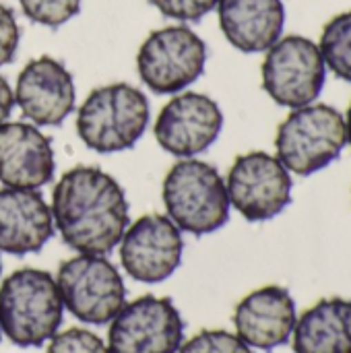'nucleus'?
<instances>
[{
	"mask_svg": "<svg viewBox=\"0 0 351 353\" xmlns=\"http://www.w3.org/2000/svg\"><path fill=\"white\" fill-rule=\"evenodd\" d=\"M184 321L170 298L143 296L110 321V353H178Z\"/></svg>",
	"mask_w": 351,
	"mask_h": 353,
	"instance_id": "10",
	"label": "nucleus"
},
{
	"mask_svg": "<svg viewBox=\"0 0 351 353\" xmlns=\"http://www.w3.org/2000/svg\"><path fill=\"white\" fill-rule=\"evenodd\" d=\"M345 132H348V145L351 147V103L350 110H348V116H345Z\"/></svg>",
	"mask_w": 351,
	"mask_h": 353,
	"instance_id": "26",
	"label": "nucleus"
},
{
	"mask_svg": "<svg viewBox=\"0 0 351 353\" xmlns=\"http://www.w3.org/2000/svg\"><path fill=\"white\" fill-rule=\"evenodd\" d=\"M263 89L290 110L310 105L327 83V64L317 41L304 35L279 37L263 60Z\"/></svg>",
	"mask_w": 351,
	"mask_h": 353,
	"instance_id": "6",
	"label": "nucleus"
},
{
	"mask_svg": "<svg viewBox=\"0 0 351 353\" xmlns=\"http://www.w3.org/2000/svg\"><path fill=\"white\" fill-rule=\"evenodd\" d=\"M207 46L184 25L155 29L141 43L137 70L141 81L159 95L180 93L205 70Z\"/></svg>",
	"mask_w": 351,
	"mask_h": 353,
	"instance_id": "8",
	"label": "nucleus"
},
{
	"mask_svg": "<svg viewBox=\"0 0 351 353\" xmlns=\"http://www.w3.org/2000/svg\"><path fill=\"white\" fill-rule=\"evenodd\" d=\"M161 14L176 21H201L219 0H149Z\"/></svg>",
	"mask_w": 351,
	"mask_h": 353,
	"instance_id": "23",
	"label": "nucleus"
},
{
	"mask_svg": "<svg viewBox=\"0 0 351 353\" xmlns=\"http://www.w3.org/2000/svg\"><path fill=\"white\" fill-rule=\"evenodd\" d=\"M54 228L79 254H110L128 228V203L116 178L95 165L62 174L52 192Z\"/></svg>",
	"mask_w": 351,
	"mask_h": 353,
	"instance_id": "1",
	"label": "nucleus"
},
{
	"mask_svg": "<svg viewBox=\"0 0 351 353\" xmlns=\"http://www.w3.org/2000/svg\"><path fill=\"white\" fill-rule=\"evenodd\" d=\"M46 353H110L108 345L91 331L87 329H68L62 333H56Z\"/></svg>",
	"mask_w": 351,
	"mask_h": 353,
	"instance_id": "22",
	"label": "nucleus"
},
{
	"mask_svg": "<svg viewBox=\"0 0 351 353\" xmlns=\"http://www.w3.org/2000/svg\"><path fill=\"white\" fill-rule=\"evenodd\" d=\"M292 337L296 353H351V300L317 302L298 319Z\"/></svg>",
	"mask_w": 351,
	"mask_h": 353,
	"instance_id": "18",
	"label": "nucleus"
},
{
	"mask_svg": "<svg viewBox=\"0 0 351 353\" xmlns=\"http://www.w3.org/2000/svg\"><path fill=\"white\" fill-rule=\"evenodd\" d=\"M161 199L168 217L180 232L192 236L213 234L230 219L225 180L211 163L194 157L172 165L163 178Z\"/></svg>",
	"mask_w": 351,
	"mask_h": 353,
	"instance_id": "4",
	"label": "nucleus"
},
{
	"mask_svg": "<svg viewBox=\"0 0 351 353\" xmlns=\"http://www.w3.org/2000/svg\"><path fill=\"white\" fill-rule=\"evenodd\" d=\"M56 285L64 308L87 325L110 323L126 304L118 269L97 254H79L58 267Z\"/></svg>",
	"mask_w": 351,
	"mask_h": 353,
	"instance_id": "7",
	"label": "nucleus"
},
{
	"mask_svg": "<svg viewBox=\"0 0 351 353\" xmlns=\"http://www.w3.org/2000/svg\"><path fill=\"white\" fill-rule=\"evenodd\" d=\"M12 105H14V95H12V89L10 85L6 83V79L0 74V124H4L12 112Z\"/></svg>",
	"mask_w": 351,
	"mask_h": 353,
	"instance_id": "25",
	"label": "nucleus"
},
{
	"mask_svg": "<svg viewBox=\"0 0 351 353\" xmlns=\"http://www.w3.org/2000/svg\"><path fill=\"white\" fill-rule=\"evenodd\" d=\"M56 279L41 269H19L0 285V329L19 347H39L62 325Z\"/></svg>",
	"mask_w": 351,
	"mask_h": 353,
	"instance_id": "2",
	"label": "nucleus"
},
{
	"mask_svg": "<svg viewBox=\"0 0 351 353\" xmlns=\"http://www.w3.org/2000/svg\"><path fill=\"white\" fill-rule=\"evenodd\" d=\"M319 48L327 70L351 83V10L335 14L325 25Z\"/></svg>",
	"mask_w": 351,
	"mask_h": 353,
	"instance_id": "19",
	"label": "nucleus"
},
{
	"mask_svg": "<svg viewBox=\"0 0 351 353\" xmlns=\"http://www.w3.org/2000/svg\"><path fill=\"white\" fill-rule=\"evenodd\" d=\"M0 275H2V261H0Z\"/></svg>",
	"mask_w": 351,
	"mask_h": 353,
	"instance_id": "27",
	"label": "nucleus"
},
{
	"mask_svg": "<svg viewBox=\"0 0 351 353\" xmlns=\"http://www.w3.org/2000/svg\"><path fill=\"white\" fill-rule=\"evenodd\" d=\"M151 120L147 95L128 83L93 89L77 114L79 139L97 153H120L137 145Z\"/></svg>",
	"mask_w": 351,
	"mask_h": 353,
	"instance_id": "3",
	"label": "nucleus"
},
{
	"mask_svg": "<svg viewBox=\"0 0 351 353\" xmlns=\"http://www.w3.org/2000/svg\"><path fill=\"white\" fill-rule=\"evenodd\" d=\"M14 103L35 126H60L74 110V81L68 68L52 58L39 56L23 66L14 85Z\"/></svg>",
	"mask_w": 351,
	"mask_h": 353,
	"instance_id": "13",
	"label": "nucleus"
},
{
	"mask_svg": "<svg viewBox=\"0 0 351 353\" xmlns=\"http://www.w3.org/2000/svg\"><path fill=\"white\" fill-rule=\"evenodd\" d=\"M178 353H252V347L230 331L207 329L182 343Z\"/></svg>",
	"mask_w": 351,
	"mask_h": 353,
	"instance_id": "21",
	"label": "nucleus"
},
{
	"mask_svg": "<svg viewBox=\"0 0 351 353\" xmlns=\"http://www.w3.org/2000/svg\"><path fill=\"white\" fill-rule=\"evenodd\" d=\"M217 14L225 39L244 54L267 52L285 25L281 0H219Z\"/></svg>",
	"mask_w": 351,
	"mask_h": 353,
	"instance_id": "17",
	"label": "nucleus"
},
{
	"mask_svg": "<svg viewBox=\"0 0 351 353\" xmlns=\"http://www.w3.org/2000/svg\"><path fill=\"white\" fill-rule=\"evenodd\" d=\"M54 217L46 199L37 190H0V252H39L54 236Z\"/></svg>",
	"mask_w": 351,
	"mask_h": 353,
	"instance_id": "16",
	"label": "nucleus"
},
{
	"mask_svg": "<svg viewBox=\"0 0 351 353\" xmlns=\"http://www.w3.org/2000/svg\"><path fill=\"white\" fill-rule=\"evenodd\" d=\"M292 186L290 170L265 151L238 155L225 178L230 205L250 223L283 213L292 203Z\"/></svg>",
	"mask_w": 351,
	"mask_h": 353,
	"instance_id": "9",
	"label": "nucleus"
},
{
	"mask_svg": "<svg viewBox=\"0 0 351 353\" xmlns=\"http://www.w3.org/2000/svg\"><path fill=\"white\" fill-rule=\"evenodd\" d=\"M296 323V302L281 285H265L250 292L234 310L236 335L248 347L261 352H273L285 345L294 335Z\"/></svg>",
	"mask_w": 351,
	"mask_h": 353,
	"instance_id": "14",
	"label": "nucleus"
},
{
	"mask_svg": "<svg viewBox=\"0 0 351 353\" xmlns=\"http://www.w3.org/2000/svg\"><path fill=\"white\" fill-rule=\"evenodd\" d=\"M345 145V116L327 103L292 110L275 134L277 159L298 176L325 170L341 155Z\"/></svg>",
	"mask_w": 351,
	"mask_h": 353,
	"instance_id": "5",
	"label": "nucleus"
},
{
	"mask_svg": "<svg viewBox=\"0 0 351 353\" xmlns=\"http://www.w3.org/2000/svg\"><path fill=\"white\" fill-rule=\"evenodd\" d=\"M223 128V114L215 99L197 91L172 97L159 112L153 134L163 151L190 159L207 151Z\"/></svg>",
	"mask_w": 351,
	"mask_h": 353,
	"instance_id": "12",
	"label": "nucleus"
},
{
	"mask_svg": "<svg viewBox=\"0 0 351 353\" xmlns=\"http://www.w3.org/2000/svg\"><path fill=\"white\" fill-rule=\"evenodd\" d=\"M182 232L159 213L139 217L120 240V263L141 283H161L172 277L182 263Z\"/></svg>",
	"mask_w": 351,
	"mask_h": 353,
	"instance_id": "11",
	"label": "nucleus"
},
{
	"mask_svg": "<svg viewBox=\"0 0 351 353\" xmlns=\"http://www.w3.org/2000/svg\"><path fill=\"white\" fill-rule=\"evenodd\" d=\"M83 0H19L21 10L33 23L60 27L81 12Z\"/></svg>",
	"mask_w": 351,
	"mask_h": 353,
	"instance_id": "20",
	"label": "nucleus"
},
{
	"mask_svg": "<svg viewBox=\"0 0 351 353\" xmlns=\"http://www.w3.org/2000/svg\"><path fill=\"white\" fill-rule=\"evenodd\" d=\"M54 172V147L35 124H0V182L4 186L37 190L52 182Z\"/></svg>",
	"mask_w": 351,
	"mask_h": 353,
	"instance_id": "15",
	"label": "nucleus"
},
{
	"mask_svg": "<svg viewBox=\"0 0 351 353\" xmlns=\"http://www.w3.org/2000/svg\"><path fill=\"white\" fill-rule=\"evenodd\" d=\"M0 339H2V329H0Z\"/></svg>",
	"mask_w": 351,
	"mask_h": 353,
	"instance_id": "28",
	"label": "nucleus"
},
{
	"mask_svg": "<svg viewBox=\"0 0 351 353\" xmlns=\"http://www.w3.org/2000/svg\"><path fill=\"white\" fill-rule=\"evenodd\" d=\"M21 41V29L14 12L0 2V66L12 62Z\"/></svg>",
	"mask_w": 351,
	"mask_h": 353,
	"instance_id": "24",
	"label": "nucleus"
}]
</instances>
